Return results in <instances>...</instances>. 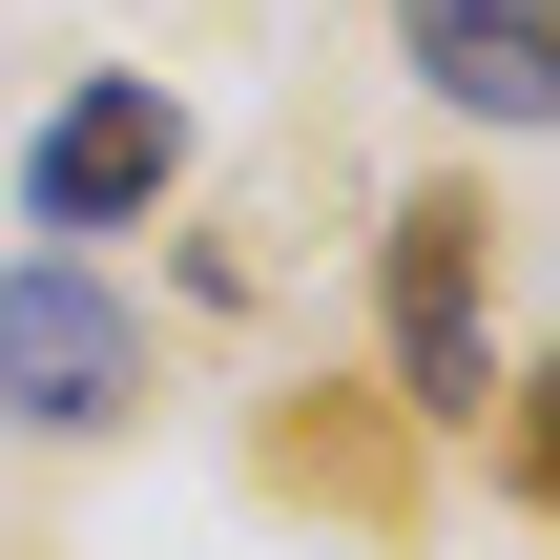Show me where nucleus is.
<instances>
[{"label": "nucleus", "mask_w": 560, "mask_h": 560, "mask_svg": "<svg viewBox=\"0 0 560 560\" xmlns=\"http://www.w3.org/2000/svg\"><path fill=\"white\" fill-rule=\"evenodd\" d=\"M395 62L457 125H560V0H395Z\"/></svg>", "instance_id": "39448f33"}, {"label": "nucleus", "mask_w": 560, "mask_h": 560, "mask_svg": "<svg viewBox=\"0 0 560 560\" xmlns=\"http://www.w3.org/2000/svg\"><path fill=\"white\" fill-rule=\"evenodd\" d=\"M0 416L21 436H125L145 416V312L104 291V249H21L0 270Z\"/></svg>", "instance_id": "f03ea898"}, {"label": "nucleus", "mask_w": 560, "mask_h": 560, "mask_svg": "<svg viewBox=\"0 0 560 560\" xmlns=\"http://www.w3.org/2000/svg\"><path fill=\"white\" fill-rule=\"evenodd\" d=\"M499 499L560 520V353H540V374H499Z\"/></svg>", "instance_id": "423d86ee"}, {"label": "nucleus", "mask_w": 560, "mask_h": 560, "mask_svg": "<svg viewBox=\"0 0 560 560\" xmlns=\"http://www.w3.org/2000/svg\"><path fill=\"white\" fill-rule=\"evenodd\" d=\"M249 478H270V499H312V520H353L374 560H416V540H436L416 416H395L374 374H312V395H270V416H249Z\"/></svg>", "instance_id": "20e7f679"}, {"label": "nucleus", "mask_w": 560, "mask_h": 560, "mask_svg": "<svg viewBox=\"0 0 560 560\" xmlns=\"http://www.w3.org/2000/svg\"><path fill=\"white\" fill-rule=\"evenodd\" d=\"M166 187H187V104H166L145 62L62 83V104H42V145H21V229H42V249H104V229H145Z\"/></svg>", "instance_id": "7ed1b4c3"}, {"label": "nucleus", "mask_w": 560, "mask_h": 560, "mask_svg": "<svg viewBox=\"0 0 560 560\" xmlns=\"http://www.w3.org/2000/svg\"><path fill=\"white\" fill-rule=\"evenodd\" d=\"M374 395L416 416V436H457V416H499V208H478V166H436V187H395V229H374Z\"/></svg>", "instance_id": "f257e3e1"}]
</instances>
